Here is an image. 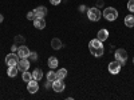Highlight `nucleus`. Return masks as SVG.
I'll list each match as a JSON object with an SVG mask.
<instances>
[{"instance_id": "obj_1", "label": "nucleus", "mask_w": 134, "mask_h": 100, "mask_svg": "<svg viewBox=\"0 0 134 100\" xmlns=\"http://www.w3.org/2000/svg\"><path fill=\"white\" fill-rule=\"evenodd\" d=\"M88 51H90V53L94 58H100L105 52L102 41L98 40V39H93L90 43H88Z\"/></svg>"}, {"instance_id": "obj_2", "label": "nucleus", "mask_w": 134, "mask_h": 100, "mask_svg": "<svg viewBox=\"0 0 134 100\" xmlns=\"http://www.w3.org/2000/svg\"><path fill=\"white\" fill-rule=\"evenodd\" d=\"M102 16L106 20H109V21H114L118 17V11L115 8H113V7H107V8H105V11L102 12Z\"/></svg>"}, {"instance_id": "obj_3", "label": "nucleus", "mask_w": 134, "mask_h": 100, "mask_svg": "<svg viewBox=\"0 0 134 100\" xmlns=\"http://www.w3.org/2000/svg\"><path fill=\"white\" fill-rule=\"evenodd\" d=\"M100 16H102V12L99 11L98 7H93V8H88L87 9V17H88V20L98 21L100 19Z\"/></svg>"}, {"instance_id": "obj_4", "label": "nucleus", "mask_w": 134, "mask_h": 100, "mask_svg": "<svg viewBox=\"0 0 134 100\" xmlns=\"http://www.w3.org/2000/svg\"><path fill=\"white\" fill-rule=\"evenodd\" d=\"M114 58H115V60H118L121 63V65H125V63L127 60V52H126V49L118 48L115 51V53H114Z\"/></svg>"}, {"instance_id": "obj_5", "label": "nucleus", "mask_w": 134, "mask_h": 100, "mask_svg": "<svg viewBox=\"0 0 134 100\" xmlns=\"http://www.w3.org/2000/svg\"><path fill=\"white\" fill-rule=\"evenodd\" d=\"M19 59H20V58L18 56V53L11 52V53H8L7 56H5V64H7L8 67H11V65H18Z\"/></svg>"}, {"instance_id": "obj_6", "label": "nucleus", "mask_w": 134, "mask_h": 100, "mask_svg": "<svg viewBox=\"0 0 134 100\" xmlns=\"http://www.w3.org/2000/svg\"><path fill=\"white\" fill-rule=\"evenodd\" d=\"M121 63L118 61V60H114V61H110V64H109V72L110 73H113V75H117V73H119V71H121Z\"/></svg>"}, {"instance_id": "obj_7", "label": "nucleus", "mask_w": 134, "mask_h": 100, "mask_svg": "<svg viewBox=\"0 0 134 100\" xmlns=\"http://www.w3.org/2000/svg\"><path fill=\"white\" fill-rule=\"evenodd\" d=\"M27 90H28V92H30V93H36V92L39 91V84H38V80H35V79L30 80V82L27 83Z\"/></svg>"}, {"instance_id": "obj_8", "label": "nucleus", "mask_w": 134, "mask_h": 100, "mask_svg": "<svg viewBox=\"0 0 134 100\" xmlns=\"http://www.w3.org/2000/svg\"><path fill=\"white\" fill-rule=\"evenodd\" d=\"M52 90L55 92H63L64 91V82L62 79H57L52 82Z\"/></svg>"}, {"instance_id": "obj_9", "label": "nucleus", "mask_w": 134, "mask_h": 100, "mask_svg": "<svg viewBox=\"0 0 134 100\" xmlns=\"http://www.w3.org/2000/svg\"><path fill=\"white\" fill-rule=\"evenodd\" d=\"M18 56H19L20 59H27V58L30 56V49H28V47H26L24 44H23V46H20V47L18 48Z\"/></svg>"}, {"instance_id": "obj_10", "label": "nucleus", "mask_w": 134, "mask_h": 100, "mask_svg": "<svg viewBox=\"0 0 134 100\" xmlns=\"http://www.w3.org/2000/svg\"><path fill=\"white\" fill-rule=\"evenodd\" d=\"M18 68H19V71H21V72L28 71V68H30V61H28L27 59H19V61H18Z\"/></svg>"}, {"instance_id": "obj_11", "label": "nucleus", "mask_w": 134, "mask_h": 100, "mask_svg": "<svg viewBox=\"0 0 134 100\" xmlns=\"http://www.w3.org/2000/svg\"><path fill=\"white\" fill-rule=\"evenodd\" d=\"M34 26H35L36 29H43L46 28V20L43 17H35L34 19Z\"/></svg>"}, {"instance_id": "obj_12", "label": "nucleus", "mask_w": 134, "mask_h": 100, "mask_svg": "<svg viewBox=\"0 0 134 100\" xmlns=\"http://www.w3.org/2000/svg\"><path fill=\"white\" fill-rule=\"evenodd\" d=\"M107 38H109V31H107V29L102 28V29L98 31V33H97V39H98V40H100V41L103 43L105 40H107Z\"/></svg>"}, {"instance_id": "obj_13", "label": "nucleus", "mask_w": 134, "mask_h": 100, "mask_svg": "<svg viewBox=\"0 0 134 100\" xmlns=\"http://www.w3.org/2000/svg\"><path fill=\"white\" fill-rule=\"evenodd\" d=\"M46 15H47V8L46 7L40 5V7L35 8V16L36 17H43L44 19V16H46Z\"/></svg>"}, {"instance_id": "obj_14", "label": "nucleus", "mask_w": 134, "mask_h": 100, "mask_svg": "<svg viewBox=\"0 0 134 100\" xmlns=\"http://www.w3.org/2000/svg\"><path fill=\"white\" fill-rule=\"evenodd\" d=\"M18 72H19L18 65H11L9 68H8V71H7V75H8L9 77H15V76L18 75Z\"/></svg>"}, {"instance_id": "obj_15", "label": "nucleus", "mask_w": 134, "mask_h": 100, "mask_svg": "<svg viewBox=\"0 0 134 100\" xmlns=\"http://www.w3.org/2000/svg\"><path fill=\"white\" fill-rule=\"evenodd\" d=\"M32 79H35V80H40V79H43V71L42 70H39V68H36V70H34L32 72Z\"/></svg>"}, {"instance_id": "obj_16", "label": "nucleus", "mask_w": 134, "mask_h": 100, "mask_svg": "<svg viewBox=\"0 0 134 100\" xmlns=\"http://www.w3.org/2000/svg\"><path fill=\"white\" fill-rule=\"evenodd\" d=\"M48 67H50V68H57V67H58V64H59V60L57 59V58H55V56H50L48 58Z\"/></svg>"}, {"instance_id": "obj_17", "label": "nucleus", "mask_w": 134, "mask_h": 100, "mask_svg": "<svg viewBox=\"0 0 134 100\" xmlns=\"http://www.w3.org/2000/svg\"><path fill=\"white\" fill-rule=\"evenodd\" d=\"M51 47H52L54 49H60V48H62V41H60V39L54 38V39L51 40Z\"/></svg>"}, {"instance_id": "obj_18", "label": "nucleus", "mask_w": 134, "mask_h": 100, "mask_svg": "<svg viewBox=\"0 0 134 100\" xmlns=\"http://www.w3.org/2000/svg\"><path fill=\"white\" fill-rule=\"evenodd\" d=\"M125 26L129 27V28H133L134 27V16L133 15H127L125 17Z\"/></svg>"}, {"instance_id": "obj_19", "label": "nucleus", "mask_w": 134, "mask_h": 100, "mask_svg": "<svg viewBox=\"0 0 134 100\" xmlns=\"http://www.w3.org/2000/svg\"><path fill=\"white\" fill-rule=\"evenodd\" d=\"M66 76H67V70L66 68H60V70H58L57 71V77L58 79H66Z\"/></svg>"}, {"instance_id": "obj_20", "label": "nucleus", "mask_w": 134, "mask_h": 100, "mask_svg": "<svg viewBox=\"0 0 134 100\" xmlns=\"http://www.w3.org/2000/svg\"><path fill=\"white\" fill-rule=\"evenodd\" d=\"M21 79H23V82L28 83L30 80H32V73H30L28 71H24L23 75H21Z\"/></svg>"}, {"instance_id": "obj_21", "label": "nucleus", "mask_w": 134, "mask_h": 100, "mask_svg": "<svg viewBox=\"0 0 134 100\" xmlns=\"http://www.w3.org/2000/svg\"><path fill=\"white\" fill-rule=\"evenodd\" d=\"M58 77H57V72H54V71H50L48 73H47V80H50V82H54V80H57Z\"/></svg>"}, {"instance_id": "obj_22", "label": "nucleus", "mask_w": 134, "mask_h": 100, "mask_svg": "<svg viewBox=\"0 0 134 100\" xmlns=\"http://www.w3.org/2000/svg\"><path fill=\"white\" fill-rule=\"evenodd\" d=\"M24 41H26V39H24V36H21V35H18L16 38H15V44H20V46H23L24 44Z\"/></svg>"}, {"instance_id": "obj_23", "label": "nucleus", "mask_w": 134, "mask_h": 100, "mask_svg": "<svg viewBox=\"0 0 134 100\" xmlns=\"http://www.w3.org/2000/svg\"><path fill=\"white\" fill-rule=\"evenodd\" d=\"M127 9L130 11V12H134V0H129V3H127Z\"/></svg>"}, {"instance_id": "obj_24", "label": "nucleus", "mask_w": 134, "mask_h": 100, "mask_svg": "<svg viewBox=\"0 0 134 100\" xmlns=\"http://www.w3.org/2000/svg\"><path fill=\"white\" fill-rule=\"evenodd\" d=\"M32 61H36L38 60V53L36 52H30V56H28Z\"/></svg>"}, {"instance_id": "obj_25", "label": "nucleus", "mask_w": 134, "mask_h": 100, "mask_svg": "<svg viewBox=\"0 0 134 100\" xmlns=\"http://www.w3.org/2000/svg\"><path fill=\"white\" fill-rule=\"evenodd\" d=\"M36 16H35V11H30V12L27 14V19L28 20H34Z\"/></svg>"}, {"instance_id": "obj_26", "label": "nucleus", "mask_w": 134, "mask_h": 100, "mask_svg": "<svg viewBox=\"0 0 134 100\" xmlns=\"http://www.w3.org/2000/svg\"><path fill=\"white\" fill-rule=\"evenodd\" d=\"M60 2H62V0H50V3H51L52 5H59Z\"/></svg>"}, {"instance_id": "obj_27", "label": "nucleus", "mask_w": 134, "mask_h": 100, "mask_svg": "<svg viewBox=\"0 0 134 100\" xmlns=\"http://www.w3.org/2000/svg\"><path fill=\"white\" fill-rule=\"evenodd\" d=\"M18 48H19V47H18V46H16V44L14 43V46H12V47H11V51H12V52H18Z\"/></svg>"}, {"instance_id": "obj_28", "label": "nucleus", "mask_w": 134, "mask_h": 100, "mask_svg": "<svg viewBox=\"0 0 134 100\" xmlns=\"http://www.w3.org/2000/svg\"><path fill=\"white\" fill-rule=\"evenodd\" d=\"M44 87L46 88H50V87H52V82H50V80H47V83L44 84Z\"/></svg>"}, {"instance_id": "obj_29", "label": "nucleus", "mask_w": 134, "mask_h": 100, "mask_svg": "<svg viewBox=\"0 0 134 100\" xmlns=\"http://www.w3.org/2000/svg\"><path fill=\"white\" fill-rule=\"evenodd\" d=\"M102 5H103V2H102V0H99V2L97 3V7H98V8H100Z\"/></svg>"}, {"instance_id": "obj_30", "label": "nucleus", "mask_w": 134, "mask_h": 100, "mask_svg": "<svg viewBox=\"0 0 134 100\" xmlns=\"http://www.w3.org/2000/svg\"><path fill=\"white\" fill-rule=\"evenodd\" d=\"M79 11H81V12H85V11H86V5H81L79 7Z\"/></svg>"}, {"instance_id": "obj_31", "label": "nucleus", "mask_w": 134, "mask_h": 100, "mask_svg": "<svg viewBox=\"0 0 134 100\" xmlns=\"http://www.w3.org/2000/svg\"><path fill=\"white\" fill-rule=\"evenodd\" d=\"M3 20H4V16H3L2 14H0V23H2V21H3Z\"/></svg>"}, {"instance_id": "obj_32", "label": "nucleus", "mask_w": 134, "mask_h": 100, "mask_svg": "<svg viewBox=\"0 0 134 100\" xmlns=\"http://www.w3.org/2000/svg\"><path fill=\"white\" fill-rule=\"evenodd\" d=\"M133 63H134V58H133Z\"/></svg>"}]
</instances>
